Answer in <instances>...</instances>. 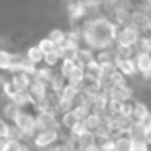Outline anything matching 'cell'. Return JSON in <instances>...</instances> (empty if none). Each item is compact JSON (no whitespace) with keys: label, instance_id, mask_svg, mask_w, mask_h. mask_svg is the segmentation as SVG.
<instances>
[{"label":"cell","instance_id":"836d02e7","mask_svg":"<svg viewBox=\"0 0 151 151\" xmlns=\"http://www.w3.org/2000/svg\"><path fill=\"white\" fill-rule=\"evenodd\" d=\"M96 146L99 148V151H115V150H114V143H112V140L101 141V143H98Z\"/></svg>","mask_w":151,"mask_h":151},{"label":"cell","instance_id":"8fae6325","mask_svg":"<svg viewBox=\"0 0 151 151\" xmlns=\"http://www.w3.org/2000/svg\"><path fill=\"white\" fill-rule=\"evenodd\" d=\"M10 83L17 88V91H26L31 83V76L21 72H13L10 73Z\"/></svg>","mask_w":151,"mask_h":151},{"label":"cell","instance_id":"8992f818","mask_svg":"<svg viewBox=\"0 0 151 151\" xmlns=\"http://www.w3.org/2000/svg\"><path fill=\"white\" fill-rule=\"evenodd\" d=\"M47 91H49V86L44 85V83H41V81H37V80H34V78H31V83H29V86H28V89H26V93H28V96H29L33 106L36 104V102H39L41 99L46 98Z\"/></svg>","mask_w":151,"mask_h":151},{"label":"cell","instance_id":"3957f363","mask_svg":"<svg viewBox=\"0 0 151 151\" xmlns=\"http://www.w3.org/2000/svg\"><path fill=\"white\" fill-rule=\"evenodd\" d=\"M36 120V132H59L60 130V122L57 119L55 112H36L34 115Z\"/></svg>","mask_w":151,"mask_h":151},{"label":"cell","instance_id":"e575fe53","mask_svg":"<svg viewBox=\"0 0 151 151\" xmlns=\"http://www.w3.org/2000/svg\"><path fill=\"white\" fill-rule=\"evenodd\" d=\"M132 151H148V145L146 143H133Z\"/></svg>","mask_w":151,"mask_h":151},{"label":"cell","instance_id":"83f0119b","mask_svg":"<svg viewBox=\"0 0 151 151\" xmlns=\"http://www.w3.org/2000/svg\"><path fill=\"white\" fill-rule=\"evenodd\" d=\"M42 62L46 63V67H50V68H54V67L57 65V63L60 62V57H59V52L57 50H54V52H49L44 55Z\"/></svg>","mask_w":151,"mask_h":151},{"label":"cell","instance_id":"30bf717a","mask_svg":"<svg viewBox=\"0 0 151 151\" xmlns=\"http://www.w3.org/2000/svg\"><path fill=\"white\" fill-rule=\"evenodd\" d=\"M114 65L122 76H133L137 73L133 59H117L114 60Z\"/></svg>","mask_w":151,"mask_h":151},{"label":"cell","instance_id":"5b68a950","mask_svg":"<svg viewBox=\"0 0 151 151\" xmlns=\"http://www.w3.org/2000/svg\"><path fill=\"white\" fill-rule=\"evenodd\" d=\"M33 141L37 150H46L59 141V132H37Z\"/></svg>","mask_w":151,"mask_h":151},{"label":"cell","instance_id":"f1b7e54d","mask_svg":"<svg viewBox=\"0 0 151 151\" xmlns=\"http://www.w3.org/2000/svg\"><path fill=\"white\" fill-rule=\"evenodd\" d=\"M73 67H75V62L73 60H60V75L63 76V78H68V75L72 73Z\"/></svg>","mask_w":151,"mask_h":151},{"label":"cell","instance_id":"d4e9b609","mask_svg":"<svg viewBox=\"0 0 151 151\" xmlns=\"http://www.w3.org/2000/svg\"><path fill=\"white\" fill-rule=\"evenodd\" d=\"M151 41H150V37L148 36H140V39H138V42H137V52H143V54H150V50H151Z\"/></svg>","mask_w":151,"mask_h":151},{"label":"cell","instance_id":"52a82bcc","mask_svg":"<svg viewBox=\"0 0 151 151\" xmlns=\"http://www.w3.org/2000/svg\"><path fill=\"white\" fill-rule=\"evenodd\" d=\"M107 98L109 99H114V101H120V102H125V101H130L132 99V89L130 86L125 83V85H114L107 89Z\"/></svg>","mask_w":151,"mask_h":151},{"label":"cell","instance_id":"ffe728a7","mask_svg":"<svg viewBox=\"0 0 151 151\" xmlns=\"http://www.w3.org/2000/svg\"><path fill=\"white\" fill-rule=\"evenodd\" d=\"M78 119H76V115L73 114V111H68V112H63L62 114V119H60V127L67 128V130H72L73 127H75L76 124H78Z\"/></svg>","mask_w":151,"mask_h":151},{"label":"cell","instance_id":"2e32d148","mask_svg":"<svg viewBox=\"0 0 151 151\" xmlns=\"http://www.w3.org/2000/svg\"><path fill=\"white\" fill-rule=\"evenodd\" d=\"M94 60V52H93L91 49H88V47H80L78 52H76V59H75V63L80 67H86L89 62H93Z\"/></svg>","mask_w":151,"mask_h":151},{"label":"cell","instance_id":"277c9868","mask_svg":"<svg viewBox=\"0 0 151 151\" xmlns=\"http://www.w3.org/2000/svg\"><path fill=\"white\" fill-rule=\"evenodd\" d=\"M140 36H141V33L133 24H127V26L117 28V34H115L114 44H119V46H124V47H133L135 49Z\"/></svg>","mask_w":151,"mask_h":151},{"label":"cell","instance_id":"f546056e","mask_svg":"<svg viewBox=\"0 0 151 151\" xmlns=\"http://www.w3.org/2000/svg\"><path fill=\"white\" fill-rule=\"evenodd\" d=\"M72 111H73V114L76 115V119H78L80 122L85 120V119L89 115V112H91L88 107H85V106H81V104H75V106H73Z\"/></svg>","mask_w":151,"mask_h":151},{"label":"cell","instance_id":"d6986e66","mask_svg":"<svg viewBox=\"0 0 151 151\" xmlns=\"http://www.w3.org/2000/svg\"><path fill=\"white\" fill-rule=\"evenodd\" d=\"M83 124H85L86 130L93 132L94 133L96 130L99 128V125H101V114H94V112H89V115L83 120Z\"/></svg>","mask_w":151,"mask_h":151},{"label":"cell","instance_id":"44dd1931","mask_svg":"<svg viewBox=\"0 0 151 151\" xmlns=\"http://www.w3.org/2000/svg\"><path fill=\"white\" fill-rule=\"evenodd\" d=\"M26 57L28 60H29L31 63H34V65H37V63H41L42 62V59H44V55H42V52H41L39 49H37V46H31L29 49L26 50Z\"/></svg>","mask_w":151,"mask_h":151},{"label":"cell","instance_id":"603a6c76","mask_svg":"<svg viewBox=\"0 0 151 151\" xmlns=\"http://www.w3.org/2000/svg\"><path fill=\"white\" fill-rule=\"evenodd\" d=\"M37 49L42 52V55H46V54H49V52H54V50H57V46L49 39V37H44V39L39 41V44H37Z\"/></svg>","mask_w":151,"mask_h":151},{"label":"cell","instance_id":"4fadbf2b","mask_svg":"<svg viewBox=\"0 0 151 151\" xmlns=\"http://www.w3.org/2000/svg\"><path fill=\"white\" fill-rule=\"evenodd\" d=\"M148 115H150V112H148L146 106L143 102L133 101V107H132V112H130V120L133 124H141Z\"/></svg>","mask_w":151,"mask_h":151},{"label":"cell","instance_id":"6da1fadb","mask_svg":"<svg viewBox=\"0 0 151 151\" xmlns=\"http://www.w3.org/2000/svg\"><path fill=\"white\" fill-rule=\"evenodd\" d=\"M81 41L86 42V47L93 52L112 49L115 42V34H117V26L114 21L106 17H94L86 18L80 28Z\"/></svg>","mask_w":151,"mask_h":151},{"label":"cell","instance_id":"5bb4252c","mask_svg":"<svg viewBox=\"0 0 151 151\" xmlns=\"http://www.w3.org/2000/svg\"><path fill=\"white\" fill-rule=\"evenodd\" d=\"M54 75H55L54 68H50V67H46V65H44V67H41V68H36V73L33 75V78L49 86V83L52 81Z\"/></svg>","mask_w":151,"mask_h":151},{"label":"cell","instance_id":"7a4b0ae2","mask_svg":"<svg viewBox=\"0 0 151 151\" xmlns=\"http://www.w3.org/2000/svg\"><path fill=\"white\" fill-rule=\"evenodd\" d=\"M13 127L17 128L21 133V137L24 138H34L36 132V120H34V114L33 112H28L26 109H21L18 112L17 119L13 120Z\"/></svg>","mask_w":151,"mask_h":151},{"label":"cell","instance_id":"4dcf8cb0","mask_svg":"<svg viewBox=\"0 0 151 151\" xmlns=\"http://www.w3.org/2000/svg\"><path fill=\"white\" fill-rule=\"evenodd\" d=\"M0 151H21V141H18V140H5Z\"/></svg>","mask_w":151,"mask_h":151},{"label":"cell","instance_id":"d6a6232c","mask_svg":"<svg viewBox=\"0 0 151 151\" xmlns=\"http://www.w3.org/2000/svg\"><path fill=\"white\" fill-rule=\"evenodd\" d=\"M49 151H73V148L70 146L67 141H60V143L54 145V148H50Z\"/></svg>","mask_w":151,"mask_h":151},{"label":"cell","instance_id":"484cf974","mask_svg":"<svg viewBox=\"0 0 151 151\" xmlns=\"http://www.w3.org/2000/svg\"><path fill=\"white\" fill-rule=\"evenodd\" d=\"M10 63H12V54L0 49V70L10 72Z\"/></svg>","mask_w":151,"mask_h":151},{"label":"cell","instance_id":"7402d4cb","mask_svg":"<svg viewBox=\"0 0 151 151\" xmlns=\"http://www.w3.org/2000/svg\"><path fill=\"white\" fill-rule=\"evenodd\" d=\"M20 111H21V109L18 107V106H15L13 102L10 101V102H7V104H5V107H4V115L10 122H13L15 119H17V115H18V112H20Z\"/></svg>","mask_w":151,"mask_h":151},{"label":"cell","instance_id":"4316f807","mask_svg":"<svg viewBox=\"0 0 151 151\" xmlns=\"http://www.w3.org/2000/svg\"><path fill=\"white\" fill-rule=\"evenodd\" d=\"M49 39L52 41V42L55 44L57 47L62 46V44L65 42V31H62V29H54V31H50Z\"/></svg>","mask_w":151,"mask_h":151},{"label":"cell","instance_id":"cb8c5ba5","mask_svg":"<svg viewBox=\"0 0 151 151\" xmlns=\"http://www.w3.org/2000/svg\"><path fill=\"white\" fill-rule=\"evenodd\" d=\"M2 89H4V94L7 96L8 99H12L15 94H17V88H15L13 85L10 83V76L8 78H5V76H2Z\"/></svg>","mask_w":151,"mask_h":151},{"label":"cell","instance_id":"ba28073f","mask_svg":"<svg viewBox=\"0 0 151 151\" xmlns=\"http://www.w3.org/2000/svg\"><path fill=\"white\" fill-rule=\"evenodd\" d=\"M127 137L133 143H146L150 141V130L145 128L141 124H132L130 128L127 130Z\"/></svg>","mask_w":151,"mask_h":151},{"label":"cell","instance_id":"e0dca14e","mask_svg":"<svg viewBox=\"0 0 151 151\" xmlns=\"http://www.w3.org/2000/svg\"><path fill=\"white\" fill-rule=\"evenodd\" d=\"M83 80H85V70H83V67L76 65L73 67L72 73L68 75V78H67V83H70V85H80L81 86Z\"/></svg>","mask_w":151,"mask_h":151},{"label":"cell","instance_id":"9a60e30c","mask_svg":"<svg viewBox=\"0 0 151 151\" xmlns=\"http://www.w3.org/2000/svg\"><path fill=\"white\" fill-rule=\"evenodd\" d=\"M112 143H114L115 151H132V146H133V141L127 137V133H120L112 138Z\"/></svg>","mask_w":151,"mask_h":151},{"label":"cell","instance_id":"9c48e42d","mask_svg":"<svg viewBox=\"0 0 151 151\" xmlns=\"http://www.w3.org/2000/svg\"><path fill=\"white\" fill-rule=\"evenodd\" d=\"M133 62H135V68H137V72H140L146 80L150 78V72H151V57H150V54L135 52Z\"/></svg>","mask_w":151,"mask_h":151},{"label":"cell","instance_id":"1f68e13d","mask_svg":"<svg viewBox=\"0 0 151 151\" xmlns=\"http://www.w3.org/2000/svg\"><path fill=\"white\" fill-rule=\"evenodd\" d=\"M10 124H7L5 119H0V140H7L8 138V132H10Z\"/></svg>","mask_w":151,"mask_h":151},{"label":"cell","instance_id":"ac0fdd59","mask_svg":"<svg viewBox=\"0 0 151 151\" xmlns=\"http://www.w3.org/2000/svg\"><path fill=\"white\" fill-rule=\"evenodd\" d=\"M65 85H67V80L63 78V76L60 75L59 72H55V75H54V78H52V81L49 83V91H52L54 94L59 96L60 91L63 89V86H65Z\"/></svg>","mask_w":151,"mask_h":151},{"label":"cell","instance_id":"7c38bea8","mask_svg":"<svg viewBox=\"0 0 151 151\" xmlns=\"http://www.w3.org/2000/svg\"><path fill=\"white\" fill-rule=\"evenodd\" d=\"M68 15L72 21H78L86 17V8L83 0H70L68 2Z\"/></svg>","mask_w":151,"mask_h":151}]
</instances>
